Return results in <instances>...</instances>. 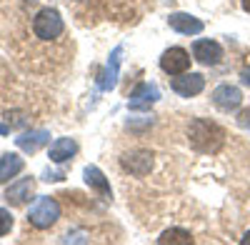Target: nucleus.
Returning a JSON list of instances; mask_svg holds the SVG:
<instances>
[{
  "mask_svg": "<svg viewBox=\"0 0 250 245\" xmlns=\"http://www.w3.org/2000/svg\"><path fill=\"white\" fill-rule=\"evenodd\" d=\"M23 165H25V160L18 153H5L3 158H0V185L8 183L10 178H15L20 170H23Z\"/></svg>",
  "mask_w": 250,
  "mask_h": 245,
  "instance_id": "obj_16",
  "label": "nucleus"
},
{
  "mask_svg": "<svg viewBox=\"0 0 250 245\" xmlns=\"http://www.w3.org/2000/svg\"><path fill=\"white\" fill-rule=\"evenodd\" d=\"M10 230H13V215H10V210L0 208V238L8 235Z\"/></svg>",
  "mask_w": 250,
  "mask_h": 245,
  "instance_id": "obj_18",
  "label": "nucleus"
},
{
  "mask_svg": "<svg viewBox=\"0 0 250 245\" xmlns=\"http://www.w3.org/2000/svg\"><path fill=\"white\" fill-rule=\"evenodd\" d=\"M193 60H198L200 65H218L223 60V45L210 40V38L195 40L193 43Z\"/></svg>",
  "mask_w": 250,
  "mask_h": 245,
  "instance_id": "obj_8",
  "label": "nucleus"
},
{
  "mask_svg": "<svg viewBox=\"0 0 250 245\" xmlns=\"http://www.w3.org/2000/svg\"><path fill=\"white\" fill-rule=\"evenodd\" d=\"M190 53L183 50V48H168L163 55H160V70L168 73L170 78L173 75H180V73H188L190 68Z\"/></svg>",
  "mask_w": 250,
  "mask_h": 245,
  "instance_id": "obj_5",
  "label": "nucleus"
},
{
  "mask_svg": "<svg viewBox=\"0 0 250 245\" xmlns=\"http://www.w3.org/2000/svg\"><path fill=\"white\" fill-rule=\"evenodd\" d=\"M240 5H243L245 13H250V0H240Z\"/></svg>",
  "mask_w": 250,
  "mask_h": 245,
  "instance_id": "obj_24",
  "label": "nucleus"
},
{
  "mask_svg": "<svg viewBox=\"0 0 250 245\" xmlns=\"http://www.w3.org/2000/svg\"><path fill=\"white\" fill-rule=\"evenodd\" d=\"M75 153H78V143L73 138H58L48 150V158H50V163L60 165V163H68Z\"/></svg>",
  "mask_w": 250,
  "mask_h": 245,
  "instance_id": "obj_15",
  "label": "nucleus"
},
{
  "mask_svg": "<svg viewBox=\"0 0 250 245\" xmlns=\"http://www.w3.org/2000/svg\"><path fill=\"white\" fill-rule=\"evenodd\" d=\"M238 122H240V128L250 130V108H248V110H243V113L238 115Z\"/></svg>",
  "mask_w": 250,
  "mask_h": 245,
  "instance_id": "obj_19",
  "label": "nucleus"
},
{
  "mask_svg": "<svg viewBox=\"0 0 250 245\" xmlns=\"http://www.w3.org/2000/svg\"><path fill=\"white\" fill-rule=\"evenodd\" d=\"M60 218V203L50 195H40L35 198V203L28 210V223L38 230H48L50 225H55Z\"/></svg>",
  "mask_w": 250,
  "mask_h": 245,
  "instance_id": "obj_2",
  "label": "nucleus"
},
{
  "mask_svg": "<svg viewBox=\"0 0 250 245\" xmlns=\"http://www.w3.org/2000/svg\"><path fill=\"white\" fill-rule=\"evenodd\" d=\"M50 143V133L48 130H30V133H23L15 138V145L23 150V153H38L43 145H48Z\"/></svg>",
  "mask_w": 250,
  "mask_h": 245,
  "instance_id": "obj_13",
  "label": "nucleus"
},
{
  "mask_svg": "<svg viewBox=\"0 0 250 245\" xmlns=\"http://www.w3.org/2000/svg\"><path fill=\"white\" fill-rule=\"evenodd\" d=\"M10 133V125H5V122H0V135H8Z\"/></svg>",
  "mask_w": 250,
  "mask_h": 245,
  "instance_id": "obj_22",
  "label": "nucleus"
},
{
  "mask_svg": "<svg viewBox=\"0 0 250 245\" xmlns=\"http://www.w3.org/2000/svg\"><path fill=\"white\" fill-rule=\"evenodd\" d=\"M35 193V180L33 178H18L15 183H10L8 190H5V200L10 203L13 208L18 205H25V203H30Z\"/></svg>",
  "mask_w": 250,
  "mask_h": 245,
  "instance_id": "obj_10",
  "label": "nucleus"
},
{
  "mask_svg": "<svg viewBox=\"0 0 250 245\" xmlns=\"http://www.w3.org/2000/svg\"><path fill=\"white\" fill-rule=\"evenodd\" d=\"M240 80H243V85H250V70H243L240 73Z\"/></svg>",
  "mask_w": 250,
  "mask_h": 245,
  "instance_id": "obj_21",
  "label": "nucleus"
},
{
  "mask_svg": "<svg viewBox=\"0 0 250 245\" xmlns=\"http://www.w3.org/2000/svg\"><path fill=\"white\" fill-rule=\"evenodd\" d=\"M240 245H250V230H248V233L240 238Z\"/></svg>",
  "mask_w": 250,
  "mask_h": 245,
  "instance_id": "obj_23",
  "label": "nucleus"
},
{
  "mask_svg": "<svg viewBox=\"0 0 250 245\" xmlns=\"http://www.w3.org/2000/svg\"><path fill=\"white\" fill-rule=\"evenodd\" d=\"M170 88L183 98H195L205 88V78L200 73H180V75H173Z\"/></svg>",
  "mask_w": 250,
  "mask_h": 245,
  "instance_id": "obj_7",
  "label": "nucleus"
},
{
  "mask_svg": "<svg viewBox=\"0 0 250 245\" xmlns=\"http://www.w3.org/2000/svg\"><path fill=\"white\" fill-rule=\"evenodd\" d=\"M213 105L223 113H230V110H238L243 105V93L238 85H230V83H223L213 90Z\"/></svg>",
  "mask_w": 250,
  "mask_h": 245,
  "instance_id": "obj_6",
  "label": "nucleus"
},
{
  "mask_svg": "<svg viewBox=\"0 0 250 245\" xmlns=\"http://www.w3.org/2000/svg\"><path fill=\"white\" fill-rule=\"evenodd\" d=\"M62 30H65V23L55 8H43L33 18V33L40 40H55L62 35Z\"/></svg>",
  "mask_w": 250,
  "mask_h": 245,
  "instance_id": "obj_3",
  "label": "nucleus"
},
{
  "mask_svg": "<svg viewBox=\"0 0 250 245\" xmlns=\"http://www.w3.org/2000/svg\"><path fill=\"white\" fill-rule=\"evenodd\" d=\"M160 100V90L155 83H140L128 100V108L130 110H150V105H155Z\"/></svg>",
  "mask_w": 250,
  "mask_h": 245,
  "instance_id": "obj_9",
  "label": "nucleus"
},
{
  "mask_svg": "<svg viewBox=\"0 0 250 245\" xmlns=\"http://www.w3.org/2000/svg\"><path fill=\"white\" fill-rule=\"evenodd\" d=\"M155 155L150 153V150H143V148H138V150H130V153H125L123 158H120V168L125 170V173H130V175H138V178H143V175H148L150 170H153V160Z\"/></svg>",
  "mask_w": 250,
  "mask_h": 245,
  "instance_id": "obj_4",
  "label": "nucleus"
},
{
  "mask_svg": "<svg viewBox=\"0 0 250 245\" xmlns=\"http://www.w3.org/2000/svg\"><path fill=\"white\" fill-rule=\"evenodd\" d=\"M62 178H65V173H60V170H55V173H45L43 175V180H48V183H58V180H62Z\"/></svg>",
  "mask_w": 250,
  "mask_h": 245,
  "instance_id": "obj_20",
  "label": "nucleus"
},
{
  "mask_svg": "<svg viewBox=\"0 0 250 245\" xmlns=\"http://www.w3.org/2000/svg\"><path fill=\"white\" fill-rule=\"evenodd\" d=\"M83 175H85V183L103 198V200H113V190H110V183L105 178V173H103L98 165H88L85 170H83Z\"/></svg>",
  "mask_w": 250,
  "mask_h": 245,
  "instance_id": "obj_12",
  "label": "nucleus"
},
{
  "mask_svg": "<svg viewBox=\"0 0 250 245\" xmlns=\"http://www.w3.org/2000/svg\"><path fill=\"white\" fill-rule=\"evenodd\" d=\"M120 60H123V45H118L110 58H108V65H105V73H103V80H100V88L103 90H113L118 85V75H120Z\"/></svg>",
  "mask_w": 250,
  "mask_h": 245,
  "instance_id": "obj_14",
  "label": "nucleus"
},
{
  "mask_svg": "<svg viewBox=\"0 0 250 245\" xmlns=\"http://www.w3.org/2000/svg\"><path fill=\"white\" fill-rule=\"evenodd\" d=\"M158 245H193V235L183 228H170L158 238Z\"/></svg>",
  "mask_w": 250,
  "mask_h": 245,
  "instance_id": "obj_17",
  "label": "nucleus"
},
{
  "mask_svg": "<svg viewBox=\"0 0 250 245\" xmlns=\"http://www.w3.org/2000/svg\"><path fill=\"white\" fill-rule=\"evenodd\" d=\"M188 143L198 153H218L225 143V130L208 118H195L188 125Z\"/></svg>",
  "mask_w": 250,
  "mask_h": 245,
  "instance_id": "obj_1",
  "label": "nucleus"
},
{
  "mask_svg": "<svg viewBox=\"0 0 250 245\" xmlns=\"http://www.w3.org/2000/svg\"><path fill=\"white\" fill-rule=\"evenodd\" d=\"M168 25L175 33H180V35H198L205 28L203 20L195 18V15H190V13H170L168 15Z\"/></svg>",
  "mask_w": 250,
  "mask_h": 245,
  "instance_id": "obj_11",
  "label": "nucleus"
}]
</instances>
